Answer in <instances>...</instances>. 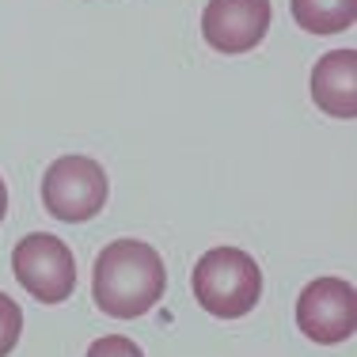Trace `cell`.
Instances as JSON below:
<instances>
[{
	"mask_svg": "<svg viewBox=\"0 0 357 357\" xmlns=\"http://www.w3.org/2000/svg\"><path fill=\"white\" fill-rule=\"evenodd\" d=\"M167 270L156 248L141 240H114L99 251L96 278H91V296L96 304L114 319H137L156 308L164 296Z\"/></svg>",
	"mask_w": 357,
	"mask_h": 357,
	"instance_id": "cell-1",
	"label": "cell"
},
{
	"mask_svg": "<svg viewBox=\"0 0 357 357\" xmlns=\"http://www.w3.org/2000/svg\"><path fill=\"white\" fill-rule=\"evenodd\" d=\"M194 301L220 319H240L262 296V270L248 251L240 248H213L194 262L190 274Z\"/></svg>",
	"mask_w": 357,
	"mask_h": 357,
	"instance_id": "cell-2",
	"label": "cell"
},
{
	"mask_svg": "<svg viewBox=\"0 0 357 357\" xmlns=\"http://www.w3.org/2000/svg\"><path fill=\"white\" fill-rule=\"evenodd\" d=\"M12 274L38 304H61L76 289L73 248L50 232H31L12 251Z\"/></svg>",
	"mask_w": 357,
	"mask_h": 357,
	"instance_id": "cell-3",
	"label": "cell"
},
{
	"mask_svg": "<svg viewBox=\"0 0 357 357\" xmlns=\"http://www.w3.org/2000/svg\"><path fill=\"white\" fill-rule=\"evenodd\" d=\"M107 202V172L91 156H61L42 175V206L65 225L91 220Z\"/></svg>",
	"mask_w": 357,
	"mask_h": 357,
	"instance_id": "cell-4",
	"label": "cell"
},
{
	"mask_svg": "<svg viewBox=\"0 0 357 357\" xmlns=\"http://www.w3.org/2000/svg\"><path fill=\"white\" fill-rule=\"evenodd\" d=\"M296 327L312 342L335 346L357 331V293L342 278H316L296 296Z\"/></svg>",
	"mask_w": 357,
	"mask_h": 357,
	"instance_id": "cell-5",
	"label": "cell"
},
{
	"mask_svg": "<svg viewBox=\"0 0 357 357\" xmlns=\"http://www.w3.org/2000/svg\"><path fill=\"white\" fill-rule=\"evenodd\" d=\"M270 31V0H209L202 35L217 54H248Z\"/></svg>",
	"mask_w": 357,
	"mask_h": 357,
	"instance_id": "cell-6",
	"label": "cell"
},
{
	"mask_svg": "<svg viewBox=\"0 0 357 357\" xmlns=\"http://www.w3.org/2000/svg\"><path fill=\"white\" fill-rule=\"evenodd\" d=\"M312 99L331 118H357V50H335L319 57L312 69Z\"/></svg>",
	"mask_w": 357,
	"mask_h": 357,
	"instance_id": "cell-7",
	"label": "cell"
},
{
	"mask_svg": "<svg viewBox=\"0 0 357 357\" xmlns=\"http://www.w3.org/2000/svg\"><path fill=\"white\" fill-rule=\"evenodd\" d=\"M293 20L308 35H338L357 20V0H293Z\"/></svg>",
	"mask_w": 357,
	"mask_h": 357,
	"instance_id": "cell-8",
	"label": "cell"
},
{
	"mask_svg": "<svg viewBox=\"0 0 357 357\" xmlns=\"http://www.w3.org/2000/svg\"><path fill=\"white\" fill-rule=\"evenodd\" d=\"M20 331H23V308L8 293H0V357H8L15 350Z\"/></svg>",
	"mask_w": 357,
	"mask_h": 357,
	"instance_id": "cell-9",
	"label": "cell"
},
{
	"mask_svg": "<svg viewBox=\"0 0 357 357\" xmlns=\"http://www.w3.org/2000/svg\"><path fill=\"white\" fill-rule=\"evenodd\" d=\"M88 357H144L141 346L126 335H103L88 346Z\"/></svg>",
	"mask_w": 357,
	"mask_h": 357,
	"instance_id": "cell-10",
	"label": "cell"
},
{
	"mask_svg": "<svg viewBox=\"0 0 357 357\" xmlns=\"http://www.w3.org/2000/svg\"><path fill=\"white\" fill-rule=\"evenodd\" d=\"M8 213V186H4V178H0V220H4Z\"/></svg>",
	"mask_w": 357,
	"mask_h": 357,
	"instance_id": "cell-11",
	"label": "cell"
}]
</instances>
